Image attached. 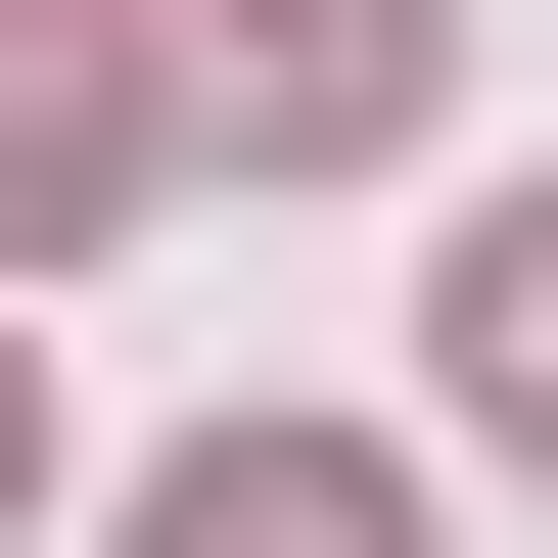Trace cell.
Listing matches in <instances>:
<instances>
[{
	"label": "cell",
	"mask_w": 558,
	"mask_h": 558,
	"mask_svg": "<svg viewBox=\"0 0 558 558\" xmlns=\"http://www.w3.org/2000/svg\"><path fill=\"white\" fill-rule=\"evenodd\" d=\"M140 47V140H418L465 94V0H94Z\"/></svg>",
	"instance_id": "1"
},
{
	"label": "cell",
	"mask_w": 558,
	"mask_h": 558,
	"mask_svg": "<svg viewBox=\"0 0 558 558\" xmlns=\"http://www.w3.org/2000/svg\"><path fill=\"white\" fill-rule=\"evenodd\" d=\"M140 558H418V465H326V418H233V465H140Z\"/></svg>",
	"instance_id": "2"
},
{
	"label": "cell",
	"mask_w": 558,
	"mask_h": 558,
	"mask_svg": "<svg viewBox=\"0 0 558 558\" xmlns=\"http://www.w3.org/2000/svg\"><path fill=\"white\" fill-rule=\"evenodd\" d=\"M140 186V47H0V233H94Z\"/></svg>",
	"instance_id": "3"
},
{
	"label": "cell",
	"mask_w": 558,
	"mask_h": 558,
	"mask_svg": "<svg viewBox=\"0 0 558 558\" xmlns=\"http://www.w3.org/2000/svg\"><path fill=\"white\" fill-rule=\"evenodd\" d=\"M465 418L558 465V186H465Z\"/></svg>",
	"instance_id": "4"
},
{
	"label": "cell",
	"mask_w": 558,
	"mask_h": 558,
	"mask_svg": "<svg viewBox=\"0 0 558 558\" xmlns=\"http://www.w3.org/2000/svg\"><path fill=\"white\" fill-rule=\"evenodd\" d=\"M0 512H47V373H0Z\"/></svg>",
	"instance_id": "5"
}]
</instances>
